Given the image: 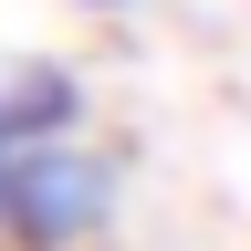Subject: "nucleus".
Returning a JSON list of instances; mask_svg holds the SVG:
<instances>
[{
  "label": "nucleus",
  "instance_id": "2",
  "mask_svg": "<svg viewBox=\"0 0 251 251\" xmlns=\"http://www.w3.org/2000/svg\"><path fill=\"white\" fill-rule=\"evenodd\" d=\"M84 126V74L74 63H11L0 74V147H52Z\"/></svg>",
  "mask_w": 251,
  "mask_h": 251
},
{
  "label": "nucleus",
  "instance_id": "3",
  "mask_svg": "<svg viewBox=\"0 0 251 251\" xmlns=\"http://www.w3.org/2000/svg\"><path fill=\"white\" fill-rule=\"evenodd\" d=\"M74 11H136V0H74Z\"/></svg>",
  "mask_w": 251,
  "mask_h": 251
},
{
  "label": "nucleus",
  "instance_id": "1",
  "mask_svg": "<svg viewBox=\"0 0 251 251\" xmlns=\"http://www.w3.org/2000/svg\"><path fill=\"white\" fill-rule=\"evenodd\" d=\"M126 168L115 147L52 136V147H0V251H94L115 230Z\"/></svg>",
  "mask_w": 251,
  "mask_h": 251
}]
</instances>
